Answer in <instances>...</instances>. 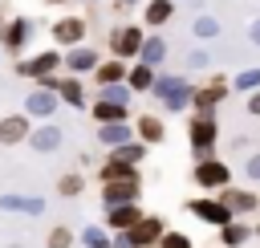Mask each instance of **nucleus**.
<instances>
[{"mask_svg":"<svg viewBox=\"0 0 260 248\" xmlns=\"http://www.w3.org/2000/svg\"><path fill=\"white\" fill-rule=\"evenodd\" d=\"M187 142H191L195 163H199V159H215V142H219V122H215V114H195L191 126H187Z\"/></svg>","mask_w":260,"mask_h":248,"instance_id":"obj_1","label":"nucleus"},{"mask_svg":"<svg viewBox=\"0 0 260 248\" xmlns=\"http://www.w3.org/2000/svg\"><path fill=\"white\" fill-rule=\"evenodd\" d=\"M142 41H146V24H118V28H110V49H114L118 61H138Z\"/></svg>","mask_w":260,"mask_h":248,"instance_id":"obj_2","label":"nucleus"},{"mask_svg":"<svg viewBox=\"0 0 260 248\" xmlns=\"http://www.w3.org/2000/svg\"><path fill=\"white\" fill-rule=\"evenodd\" d=\"M191 179L203 191H223V187H232V167L223 159H199L195 171H191Z\"/></svg>","mask_w":260,"mask_h":248,"instance_id":"obj_3","label":"nucleus"},{"mask_svg":"<svg viewBox=\"0 0 260 248\" xmlns=\"http://www.w3.org/2000/svg\"><path fill=\"white\" fill-rule=\"evenodd\" d=\"M12 65H16V73H20V77L41 81V77L57 73V65H65V57H61L57 49H41V53H32V57H16Z\"/></svg>","mask_w":260,"mask_h":248,"instance_id":"obj_4","label":"nucleus"},{"mask_svg":"<svg viewBox=\"0 0 260 248\" xmlns=\"http://www.w3.org/2000/svg\"><path fill=\"white\" fill-rule=\"evenodd\" d=\"M187 211H191L195 220L211 224V228H223V224H232V220H236V215L219 203V195H199V199H191V203H187Z\"/></svg>","mask_w":260,"mask_h":248,"instance_id":"obj_5","label":"nucleus"},{"mask_svg":"<svg viewBox=\"0 0 260 248\" xmlns=\"http://www.w3.org/2000/svg\"><path fill=\"white\" fill-rule=\"evenodd\" d=\"M28 37H32V20H28V16L4 20V28H0V49H4V53H12V57H20V53H24V45H28Z\"/></svg>","mask_w":260,"mask_h":248,"instance_id":"obj_6","label":"nucleus"},{"mask_svg":"<svg viewBox=\"0 0 260 248\" xmlns=\"http://www.w3.org/2000/svg\"><path fill=\"white\" fill-rule=\"evenodd\" d=\"M138 195H142V179H114V183H102V203H106V207L138 203Z\"/></svg>","mask_w":260,"mask_h":248,"instance_id":"obj_7","label":"nucleus"},{"mask_svg":"<svg viewBox=\"0 0 260 248\" xmlns=\"http://www.w3.org/2000/svg\"><path fill=\"white\" fill-rule=\"evenodd\" d=\"M162 236H167V220H162V215H142V220L130 228V244H134V248H158Z\"/></svg>","mask_w":260,"mask_h":248,"instance_id":"obj_8","label":"nucleus"},{"mask_svg":"<svg viewBox=\"0 0 260 248\" xmlns=\"http://www.w3.org/2000/svg\"><path fill=\"white\" fill-rule=\"evenodd\" d=\"M228 89H232V81L228 77H211L203 89H195V98H191V106H195V114H215V106L228 98Z\"/></svg>","mask_w":260,"mask_h":248,"instance_id":"obj_9","label":"nucleus"},{"mask_svg":"<svg viewBox=\"0 0 260 248\" xmlns=\"http://www.w3.org/2000/svg\"><path fill=\"white\" fill-rule=\"evenodd\" d=\"M85 33H89V24H85L81 16H61V20L53 24V41H57L61 49H73V45H85Z\"/></svg>","mask_w":260,"mask_h":248,"instance_id":"obj_10","label":"nucleus"},{"mask_svg":"<svg viewBox=\"0 0 260 248\" xmlns=\"http://www.w3.org/2000/svg\"><path fill=\"white\" fill-rule=\"evenodd\" d=\"M98 65H102L98 49H89V45H73V49H65V73L81 77V73H93Z\"/></svg>","mask_w":260,"mask_h":248,"instance_id":"obj_11","label":"nucleus"},{"mask_svg":"<svg viewBox=\"0 0 260 248\" xmlns=\"http://www.w3.org/2000/svg\"><path fill=\"white\" fill-rule=\"evenodd\" d=\"M57 106H61V98H57L53 89H41V85L24 98V114H28V118H45V122H49V118L57 114Z\"/></svg>","mask_w":260,"mask_h":248,"instance_id":"obj_12","label":"nucleus"},{"mask_svg":"<svg viewBox=\"0 0 260 248\" xmlns=\"http://www.w3.org/2000/svg\"><path fill=\"white\" fill-rule=\"evenodd\" d=\"M28 134H32V118H28V114H8V118H0V142H4V146L28 142Z\"/></svg>","mask_w":260,"mask_h":248,"instance_id":"obj_13","label":"nucleus"},{"mask_svg":"<svg viewBox=\"0 0 260 248\" xmlns=\"http://www.w3.org/2000/svg\"><path fill=\"white\" fill-rule=\"evenodd\" d=\"M215 195H219V203H223V207H228V211H232L236 220L260 207V199H256L252 191H240V187H223V191H215Z\"/></svg>","mask_w":260,"mask_h":248,"instance_id":"obj_14","label":"nucleus"},{"mask_svg":"<svg viewBox=\"0 0 260 248\" xmlns=\"http://www.w3.org/2000/svg\"><path fill=\"white\" fill-rule=\"evenodd\" d=\"M146 211L138 207V203H122V207H106V228L110 232H130L138 220H142Z\"/></svg>","mask_w":260,"mask_h":248,"instance_id":"obj_15","label":"nucleus"},{"mask_svg":"<svg viewBox=\"0 0 260 248\" xmlns=\"http://www.w3.org/2000/svg\"><path fill=\"white\" fill-rule=\"evenodd\" d=\"M134 134H138V142L158 146V142L167 138V126H162V118H158V114H138V118H134Z\"/></svg>","mask_w":260,"mask_h":248,"instance_id":"obj_16","label":"nucleus"},{"mask_svg":"<svg viewBox=\"0 0 260 248\" xmlns=\"http://www.w3.org/2000/svg\"><path fill=\"white\" fill-rule=\"evenodd\" d=\"M89 114H93V122H98V126H106V122H126V114H130V110H126V102H114V98H106V94H102V98L89 106Z\"/></svg>","mask_w":260,"mask_h":248,"instance_id":"obj_17","label":"nucleus"},{"mask_svg":"<svg viewBox=\"0 0 260 248\" xmlns=\"http://www.w3.org/2000/svg\"><path fill=\"white\" fill-rule=\"evenodd\" d=\"M61 126H53V122H41V126H32V134H28V146L32 150H41V154H49V150H57L61 146Z\"/></svg>","mask_w":260,"mask_h":248,"instance_id":"obj_18","label":"nucleus"},{"mask_svg":"<svg viewBox=\"0 0 260 248\" xmlns=\"http://www.w3.org/2000/svg\"><path fill=\"white\" fill-rule=\"evenodd\" d=\"M154 81H158V69H154V65H146V61H134V65H130V73H126V85H130L134 94H150V89H154Z\"/></svg>","mask_w":260,"mask_h":248,"instance_id":"obj_19","label":"nucleus"},{"mask_svg":"<svg viewBox=\"0 0 260 248\" xmlns=\"http://www.w3.org/2000/svg\"><path fill=\"white\" fill-rule=\"evenodd\" d=\"M57 98L65 106H73V110H85V85H81V77H73V73L57 77Z\"/></svg>","mask_w":260,"mask_h":248,"instance_id":"obj_20","label":"nucleus"},{"mask_svg":"<svg viewBox=\"0 0 260 248\" xmlns=\"http://www.w3.org/2000/svg\"><path fill=\"white\" fill-rule=\"evenodd\" d=\"M138 134H134V126H126V122H106V126H98V142L102 146H126V142H134Z\"/></svg>","mask_w":260,"mask_h":248,"instance_id":"obj_21","label":"nucleus"},{"mask_svg":"<svg viewBox=\"0 0 260 248\" xmlns=\"http://www.w3.org/2000/svg\"><path fill=\"white\" fill-rule=\"evenodd\" d=\"M126 73H130V65L114 57V61H102V65L93 69V81H98L102 89H110V85H122V81H126Z\"/></svg>","mask_w":260,"mask_h":248,"instance_id":"obj_22","label":"nucleus"},{"mask_svg":"<svg viewBox=\"0 0 260 248\" xmlns=\"http://www.w3.org/2000/svg\"><path fill=\"white\" fill-rule=\"evenodd\" d=\"M98 179H102V183H114V179H138V167H134V163H122V159L110 154V159L98 167Z\"/></svg>","mask_w":260,"mask_h":248,"instance_id":"obj_23","label":"nucleus"},{"mask_svg":"<svg viewBox=\"0 0 260 248\" xmlns=\"http://www.w3.org/2000/svg\"><path fill=\"white\" fill-rule=\"evenodd\" d=\"M175 4H179V0H146V16H142V24H146V28H162V24L175 16Z\"/></svg>","mask_w":260,"mask_h":248,"instance_id":"obj_24","label":"nucleus"},{"mask_svg":"<svg viewBox=\"0 0 260 248\" xmlns=\"http://www.w3.org/2000/svg\"><path fill=\"white\" fill-rule=\"evenodd\" d=\"M138 61H146V65H162L167 61V41L158 37V33H146V41H142V53H138Z\"/></svg>","mask_w":260,"mask_h":248,"instance_id":"obj_25","label":"nucleus"},{"mask_svg":"<svg viewBox=\"0 0 260 248\" xmlns=\"http://www.w3.org/2000/svg\"><path fill=\"white\" fill-rule=\"evenodd\" d=\"M248 236H252V228H248L244 220H232V224H223V228H219L223 248H244V244H248Z\"/></svg>","mask_w":260,"mask_h":248,"instance_id":"obj_26","label":"nucleus"},{"mask_svg":"<svg viewBox=\"0 0 260 248\" xmlns=\"http://www.w3.org/2000/svg\"><path fill=\"white\" fill-rule=\"evenodd\" d=\"M0 207H4V211H28V215H41V211H45V199H28V195H0Z\"/></svg>","mask_w":260,"mask_h":248,"instance_id":"obj_27","label":"nucleus"},{"mask_svg":"<svg viewBox=\"0 0 260 248\" xmlns=\"http://www.w3.org/2000/svg\"><path fill=\"white\" fill-rule=\"evenodd\" d=\"M81 191H85V175L81 171H65L57 179V195H65V199H77Z\"/></svg>","mask_w":260,"mask_h":248,"instance_id":"obj_28","label":"nucleus"},{"mask_svg":"<svg viewBox=\"0 0 260 248\" xmlns=\"http://www.w3.org/2000/svg\"><path fill=\"white\" fill-rule=\"evenodd\" d=\"M191 98H195V85H191V81H183V85H179L171 98H162V110L179 114V110H187V106H191Z\"/></svg>","mask_w":260,"mask_h":248,"instance_id":"obj_29","label":"nucleus"},{"mask_svg":"<svg viewBox=\"0 0 260 248\" xmlns=\"http://www.w3.org/2000/svg\"><path fill=\"white\" fill-rule=\"evenodd\" d=\"M191 33H195L199 41H215V37H219V20H215L211 12H203V16H195V24H191Z\"/></svg>","mask_w":260,"mask_h":248,"instance_id":"obj_30","label":"nucleus"},{"mask_svg":"<svg viewBox=\"0 0 260 248\" xmlns=\"http://www.w3.org/2000/svg\"><path fill=\"white\" fill-rule=\"evenodd\" d=\"M110 154H114V159H122V163H134V167H138V163L146 159V142H138V138H134V142H126V146H114Z\"/></svg>","mask_w":260,"mask_h":248,"instance_id":"obj_31","label":"nucleus"},{"mask_svg":"<svg viewBox=\"0 0 260 248\" xmlns=\"http://www.w3.org/2000/svg\"><path fill=\"white\" fill-rule=\"evenodd\" d=\"M183 81H187V77H179V73H158V81H154V89H150V94L162 102V98H171V94H175Z\"/></svg>","mask_w":260,"mask_h":248,"instance_id":"obj_32","label":"nucleus"},{"mask_svg":"<svg viewBox=\"0 0 260 248\" xmlns=\"http://www.w3.org/2000/svg\"><path fill=\"white\" fill-rule=\"evenodd\" d=\"M232 85H236V89H244V94L260 89V65H252V69H240V73L232 77Z\"/></svg>","mask_w":260,"mask_h":248,"instance_id":"obj_33","label":"nucleus"},{"mask_svg":"<svg viewBox=\"0 0 260 248\" xmlns=\"http://www.w3.org/2000/svg\"><path fill=\"white\" fill-rule=\"evenodd\" d=\"M81 244H85V248H114V240H110L102 228H93V224L81 228Z\"/></svg>","mask_w":260,"mask_h":248,"instance_id":"obj_34","label":"nucleus"},{"mask_svg":"<svg viewBox=\"0 0 260 248\" xmlns=\"http://www.w3.org/2000/svg\"><path fill=\"white\" fill-rule=\"evenodd\" d=\"M49 248H73V228H65V224H57V228H49V240H45Z\"/></svg>","mask_w":260,"mask_h":248,"instance_id":"obj_35","label":"nucleus"},{"mask_svg":"<svg viewBox=\"0 0 260 248\" xmlns=\"http://www.w3.org/2000/svg\"><path fill=\"white\" fill-rule=\"evenodd\" d=\"M158 248H191V236H187V232H167V236L158 240Z\"/></svg>","mask_w":260,"mask_h":248,"instance_id":"obj_36","label":"nucleus"},{"mask_svg":"<svg viewBox=\"0 0 260 248\" xmlns=\"http://www.w3.org/2000/svg\"><path fill=\"white\" fill-rule=\"evenodd\" d=\"M244 179H252V183H260V150L244 159Z\"/></svg>","mask_w":260,"mask_h":248,"instance_id":"obj_37","label":"nucleus"},{"mask_svg":"<svg viewBox=\"0 0 260 248\" xmlns=\"http://www.w3.org/2000/svg\"><path fill=\"white\" fill-rule=\"evenodd\" d=\"M187 65H191V69H203V65H207V53H203V49H195V53L187 57Z\"/></svg>","mask_w":260,"mask_h":248,"instance_id":"obj_38","label":"nucleus"},{"mask_svg":"<svg viewBox=\"0 0 260 248\" xmlns=\"http://www.w3.org/2000/svg\"><path fill=\"white\" fill-rule=\"evenodd\" d=\"M248 114H252V118H260V89H252V94H248Z\"/></svg>","mask_w":260,"mask_h":248,"instance_id":"obj_39","label":"nucleus"},{"mask_svg":"<svg viewBox=\"0 0 260 248\" xmlns=\"http://www.w3.org/2000/svg\"><path fill=\"white\" fill-rule=\"evenodd\" d=\"M114 248H134L130 244V232H114Z\"/></svg>","mask_w":260,"mask_h":248,"instance_id":"obj_40","label":"nucleus"},{"mask_svg":"<svg viewBox=\"0 0 260 248\" xmlns=\"http://www.w3.org/2000/svg\"><path fill=\"white\" fill-rule=\"evenodd\" d=\"M248 41H252V45H260V16L248 24Z\"/></svg>","mask_w":260,"mask_h":248,"instance_id":"obj_41","label":"nucleus"},{"mask_svg":"<svg viewBox=\"0 0 260 248\" xmlns=\"http://www.w3.org/2000/svg\"><path fill=\"white\" fill-rule=\"evenodd\" d=\"M114 4H118V8H130V4H138V0H114Z\"/></svg>","mask_w":260,"mask_h":248,"instance_id":"obj_42","label":"nucleus"},{"mask_svg":"<svg viewBox=\"0 0 260 248\" xmlns=\"http://www.w3.org/2000/svg\"><path fill=\"white\" fill-rule=\"evenodd\" d=\"M45 4H65V0H45Z\"/></svg>","mask_w":260,"mask_h":248,"instance_id":"obj_43","label":"nucleus"},{"mask_svg":"<svg viewBox=\"0 0 260 248\" xmlns=\"http://www.w3.org/2000/svg\"><path fill=\"white\" fill-rule=\"evenodd\" d=\"M0 28H4V16H0Z\"/></svg>","mask_w":260,"mask_h":248,"instance_id":"obj_44","label":"nucleus"},{"mask_svg":"<svg viewBox=\"0 0 260 248\" xmlns=\"http://www.w3.org/2000/svg\"><path fill=\"white\" fill-rule=\"evenodd\" d=\"M256 236H260V228H256Z\"/></svg>","mask_w":260,"mask_h":248,"instance_id":"obj_45","label":"nucleus"}]
</instances>
